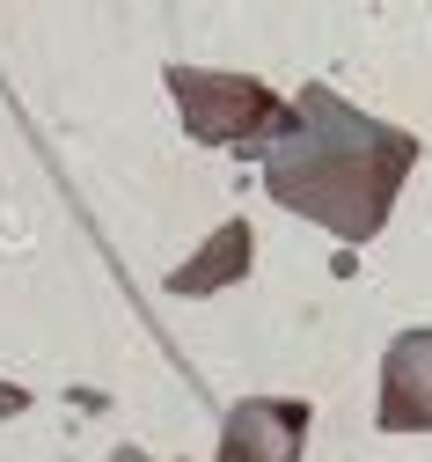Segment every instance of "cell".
<instances>
[{"instance_id":"obj_1","label":"cell","mask_w":432,"mask_h":462,"mask_svg":"<svg viewBox=\"0 0 432 462\" xmlns=\"http://www.w3.org/2000/svg\"><path fill=\"white\" fill-rule=\"evenodd\" d=\"M257 169L286 213L330 227L337 243H374L396 213L403 177L418 169V133L345 103L330 81H308L264 140Z\"/></svg>"},{"instance_id":"obj_2","label":"cell","mask_w":432,"mask_h":462,"mask_svg":"<svg viewBox=\"0 0 432 462\" xmlns=\"http://www.w3.org/2000/svg\"><path fill=\"white\" fill-rule=\"evenodd\" d=\"M169 96L183 110V125H191V140L234 147V154H264V140L286 118V103L271 96V81L220 74V67H169Z\"/></svg>"},{"instance_id":"obj_3","label":"cell","mask_w":432,"mask_h":462,"mask_svg":"<svg viewBox=\"0 0 432 462\" xmlns=\"http://www.w3.org/2000/svg\"><path fill=\"white\" fill-rule=\"evenodd\" d=\"M308 403L293 396H242L220 419V462H300Z\"/></svg>"},{"instance_id":"obj_4","label":"cell","mask_w":432,"mask_h":462,"mask_svg":"<svg viewBox=\"0 0 432 462\" xmlns=\"http://www.w3.org/2000/svg\"><path fill=\"white\" fill-rule=\"evenodd\" d=\"M381 433H432V330H403L381 353Z\"/></svg>"},{"instance_id":"obj_5","label":"cell","mask_w":432,"mask_h":462,"mask_svg":"<svg viewBox=\"0 0 432 462\" xmlns=\"http://www.w3.org/2000/svg\"><path fill=\"white\" fill-rule=\"evenodd\" d=\"M250 264H257V236H250V220H227L191 264H176V272H169V294H220V286L250 279Z\"/></svg>"}]
</instances>
